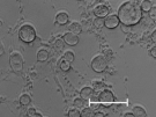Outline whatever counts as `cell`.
<instances>
[{
  "instance_id": "cell-1",
  "label": "cell",
  "mask_w": 156,
  "mask_h": 117,
  "mask_svg": "<svg viewBox=\"0 0 156 117\" xmlns=\"http://www.w3.org/2000/svg\"><path fill=\"white\" fill-rule=\"evenodd\" d=\"M117 16L119 22H122L124 26L131 27L140 22V20L142 19V11L140 8V5L135 1H125L118 8Z\"/></svg>"
},
{
  "instance_id": "cell-2",
  "label": "cell",
  "mask_w": 156,
  "mask_h": 117,
  "mask_svg": "<svg viewBox=\"0 0 156 117\" xmlns=\"http://www.w3.org/2000/svg\"><path fill=\"white\" fill-rule=\"evenodd\" d=\"M19 38L24 43H33L36 39V30L30 24H23L19 30Z\"/></svg>"
},
{
  "instance_id": "cell-3",
  "label": "cell",
  "mask_w": 156,
  "mask_h": 117,
  "mask_svg": "<svg viewBox=\"0 0 156 117\" xmlns=\"http://www.w3.org/2000/svg\"><path fill=\"white\" fill-rule=\"evenodd\" d=\"M23 58L21 53L19 52H13L9 57V64H11V68L15 73H20L23 68Z\"/></svg>"
},
{
  "instance_id": "cell-4",
  "label": "cell",
  "mask_w": 156,
  "mask_h": 117,
  "mask_svg": "<svg viewBox=\"0 0 156 117\" xmlns=\"http://www.w3.org/2000/svg\"><path fill=\"white\" fill-rule=\"evenodd\" d=\"M98 102L101 103V106L103 107H110L115 102V96L111 90L108 89H103L102 92L98 93Z\"/></svg>"
},
{
  "instance_id": "cell-5",
  "label": "cell",
  "mask_w": 156,
  "mask_h": 117,
  "mask_svg": "<svg viewBox=\"0 0 156 117\" xmlns=\"http://www.w3.org/2000/svg\"><path fill=\"white\" fill-rule=\"evenodd\" d=\"M106 66H108V63L104 56H96L91 60V68L96 73H102L103 71H105Z\"/></svg>"
},
{
  "instance_id": "cell-6",
  "label": "cell",
  "mask_w": 156,
  "mask_h": 117,
  "mask_svg": "<svg viewBox=\"0 0 156 117\" xmlns=\"http://www.w3.org/2000/svg\"><path fill=\"white\" fill-rule=\"evenodd\" d=\"M119 19L117 15H108L104 17V27L108 29H115L119 26Z\"/></svg>"
},
{
  "instance_id": "cell-7",
  "label": "cell",
  "mask_w": 156,
  "mask_h": 117,
  "mask_svg": "<svg viewBox=\"0 0 156 117\" xmlns=\"http://www.w3.org/2000/svg\"><path fill=\"white\" fill-rule=\"evenodd\" d=\"M62 41L66 43L67 45H71V46H74L79 43V37L78 35L73 33H67L62 36Z\"/></svg>"
},
{
  "instance_id": "cell-8",
  "label": "cell",
  "mask_w": 156,
  "mask_h": 117,
  "mask_svg": "<svg viewBox=\"0 0 156 117\" xmlns=\"http://www.w3.org/2000/svg\"><path fill=\"white\" fill-rule=\"evenodd\" d=\"M94 14L96 17H102V19H104L105 16L109 15V8L104 5L97 6V7H95Z\"/></svg>"
},
{
  "instance_id": "cell-9",
  "label": "cell",
  "mask_w": 156,
  "mask_h": 117,
  "mask_svg": "<svg viewBox=\"0 0 156 117\" xmlns=\"http://www.w3.org/2000/svg\"><path fill=\"white\" fill-rule=\"evenodd\" d=\"M69 21V16H68V14L65 13V12H60V13H58L56 16V22L58 24H60V26H65L67 24Z\"/></svg>"
},
{
  "instance_id": "cell-10",
  "label": "cell",
  "mask_w": 156,
  "mask_h": 117,
  "mask_svg": "<svg viewBox=\"0 0 156 117\" xmlns=\"http://www.w3.org/2000/svg\"><path fill=\"white\" fill-rule=\"evenodd\" d=\"M93 94H94V89L91 88V87H84L80 92V97L84 101H89Z\"/></svg>"
},
{
  "instance_id": "cell-11",
  "label": "cell",
  "mask_w": 156,
  "mask_h": 117,
  "mask_svg": "<svg viewBox=\"0 0 156 117\" xmlns=\"http://www.w3.org/2000/svg\"><path fill=\"white\" fill-rule=\"evenodd\" d=\"M68 30H69V33H73L75 34V35H79V34L82 33V27H81V24L78 22H73L71 23L69 26H68Z\"/></svg>"
},
{
  "instance_id": "cell-12",
  "label": "cell",
  "mask_w": 156,
  "mask_h": 117,
  "mask_svg": "<svg viewBox=\"0 0 156 117\" xmlns=\"http://www.w3.org/2000/svg\"><path fill=\"white\" fill-rule=\"evenodd\" d=\"M132 114H133L135 117H146L147 116L146 110L142 108V107H140V106L133 107V109H132Z\"/></svg>"
},
{
  "instance_id": "cell-13",
  "label": "cell",
  "mask_w": 156,
  "mask_h": 117,
  "mask_svg": "<svg viewBox=\"0 0 156 117\" xmlns=\"http://www.w3.org/2000/svg\"><path fill=\"white\" fill-rule=\"evenodd\" d=\"M49 51L44 50V49H42V50H39L38 52H37V55H36V57H37V60L41 61V63H44V61H46L48 59H49Z\"/></svg>"
},
{
  "instance_id": "cell-14",
  "label": "cell",
  "mask_w": 156,
  "mask_h": 117,
  "mask_svg": "<svg viewBox=\"0 0 156 117\" xmlns=\"http://www.w3.org/2000/svg\"><path fill=\"white\" fill-rule=\"evenodd\" d=\"M151 7H153V2L151 0H142V2L140 5V8L142 12H149Z\"/></svg>"
},
{
  "instance_id": "cell-15",
  "label": "cell",
  "mask_w": 156,
  "mask_h": 117,
  "mask_svg": "<svg viewBox=\"0 0 156 117\" xmlns=\"http://www.w3.org/2000/svg\"><path fill=\"white\" fill-rule=\"evenodd\" d=\"M104 87H105V85L103 84L102 81H94L93 82V89H94V92H96V93L102 92L104 89Z\"/></svg>"
},
{
  "instance_id": "cell-16",
  "label": "cell",
  "mask_w": 156,
  "mask_h": 117,
  "mask_svg": "<svg viewBox=\"0 0 156 117\" xmlns=\"http://www.w3.org/2000/svg\"><path fill=\"white\" fill-rule=\"evenodd\" d=\"M30 102H31V97L29 94H22L20 96V103L22 106H28Z\"/></svg>"
},
{
  "instance_id": "cell-17",
  "label": "cell",
  "mask_w": 156,
  "mask_h": 117,
  "mask_svg": "<svg viewBox=\"0 0 156 117\" xmlns=\"http://www.w3.org/2000/svg\"><path fill=\"white\" fill-rule=\"evenodd\" d=\"M81 112V116L82 117H94V114H95V112L91 108H84V107L83 109H82V112Z\"/></svg>"
},
{
  "instance_id": "cell-18",
  "label": "cell",
  "mask_w": 156,
  "mask_h": 117,
  "mask_svg": "<svg viewBox=\"0 0 156 117\" xmlns=\"http://www.w3.org/2000/svg\"><path fill=\"white\" fill-rule=\"evenodd\" d=\"M94 27L96 29H101L104 27V19H102V17H96L94 20Z\"/></svg>"
},
{
  "instance_id": "cell-19",
  "label": "cell",
  "mask_w": 156,
  "mask_h": 117,
  "mask_svg": "<svg viewBox=\"0 0 156 117\" xmlns=\"http://www.w3.org/2000/svg\"><path fill=\"white\" fill-rule=\"evenodd\" d=\"M74 59H75V56H74V53H73L72 51H66L64 53V60L68 61V63H72V61H74Z\"/></svg>"
},
{
  "instance_id": "cell-20",
  "label": "cell",
  "mask_w": 156,
  "mask_h": 117,
  "mask_svg": "<svg viewBox=\"0 0 156 117\" xmlns=\"http://www.w3.org/2000/svg\"><path fill=\"white\" fill-rule=\"evenodd\" d=\"M59 67H60V70L64 71V72H68V71L71 70V63H68V61H66V60H62V61H60Z\"/></svg>"
},
{
  "instance_id": "cell-21",
  "label": "cell",
  "mask_w": 156,
  "mask_h": 117,
  "mask_svg": "<svg viewBox=\"0 0 156 117\" xmlns=\"http://www.w3.org/2000/svg\"><path fill=\"white\" fill-rule=\"evenodd\" d=\"M64 45H65V42H64L62 39H57L56 42H55L53 48H55L56 51H62V49H64Z\"/></svg>"
},
{
  "instance_id": "cell-22",
  "label": "cell",
  "mask_w": 156,
  "mask_h": 117,
  "mask_svg": "<svg viewBox=\"0 0 156 117\" xmlns=\"http://www.w3.org/2000/svg\"><path fill=\"white\" fill-rule=\"evenodd\" d=\"M84 103H86V101L82 100V99L80 97V99H75L73 104H74V107H75V108H83Z\"/></svg>"
},
{
  "instance_id": "cell-23",
  "label": "cell",
  "mask_w": 156,
  "mask_h": 117,
  "mask_svg": "<svg viewBox=\"0 0 156 117\" xmlns=\"http://www.w3.org/2000/svg\"><path fill=\"white\" fill-rule=\"evenodd\" d=\"M68 117H80L81 116V112H79L78 109H72V110H69L68 112Z\"/></svg>"
},
{
  "instance_id": "cell-24",
  "label": "cell",
  "mask_w": 156,
  "mask_h": 117,
  "mask_svg": "<svg viewBox=\"0 0 156 117\" xmlns=\"http://www.w3.org/2000/svg\"><path fill=\"white\" fill-rule=\"evenodd\" d=\"M27 112H28L27 115H28V116H31V117H41V116H42V115H41V114H38V112H36L34 108H30Z\"/></svg>"
},
{
  "instance_id": "cell-25",
  "label": "cell",
  "mask_w": 156,
  "mask_h": 117,
  "mask_svg": "<svg viewBox=\"0 0 156 117\" xmlns=\"http://www.w3.org/2000/svg\"><path fill=\"white\" fill-rule=\"evenodd\" d=\"M101 106V103L98 101H94V102H90V108L93 109V110H96V109H98Z\"/></svg>"
},
{
  "instance_id": "cell-26",
  "label": "cell",
  "mask_w": 156,
  "mask_h": 117,
  "mask_svg": "<svg viewBox=\"0 0 156 117\" xmlns=\"http://www.w3.org/2000/svg\"><path fill=\"white\" fill-rule=\"evenodd\" d=\"M148 13H149V16H151L153 20H155L156 19V8L155 7H151V11L148 12Z\"/></svg>"
},
{
  "instance_id": "cell-27",
  "label": "cell",
  "mask_w": 156,
  "mask_h": 117,
  "mask_svg": "<svg viewBox=\"0 0 156 117\" xmlns=\"http://www.w3.org/2000/svg\"><path fill=\"white\" fill-rule=\"evenodd\" d=\"M151 57H154V58L156 57V46H153L151 49Z\"/></svg>"
},
{
  "instance_id": "cell-28",
  "label": "cell",
  "mask_w": 156,
  "mask_h": 117,
  "mask_svg": "<svg viewBox=\"0 0 156 117\" xmlns=\"http://www.w3.org/2000/svg\"><path fill=\"white\" fill-rule=\"evenodd\" d=\"M103 116H106V112H96V114H94V117H103Z\"/></svg>"
},
{
  "instance_id": "cell-29",
  "label": "cell",
  "mask_w": 156,
  "mask_h": 117,
  "mask_svg": "<svg viewBox=\"0 0 156 117\" xmlns=\"http://www.w3.org/2000/svg\"><path fill=\"white\" fill-rule=\"evenodd\" d=\"M151 41L155 43L156 42V31H153V34H151Z\"/></svg>"
},
{
  "instance_id": "cell-30",
  "label": "cell",
  "mask_w": 156,
  "mask_h": 117,
  "mask_svg": "<svg viewBox=\"0 0 156 117\" xmlns=\"http://www.w3.org/2000/svg\"><path fill=\"white\" fill-rule=\"evenodd\" d=\"M86 2H87V5H93L96 2V0H86Z\"/></svg>"
},
{
  "instance_id": "cell-31",
  "label": "cell",
  "mask_w": 156,
  "mask_h": 117,
  "mask_svg": "<svg viewBox=\"0 0 156 117\" xmlns=\"http://www.w3.org/2000/svg\"><path fill=\"white\" fill-rule=\"evenodd\" d=\"M123 116L124 117H134V115L132 114V112H127V114H124Z\"/></svg>"
},
{
  "instance_id": "cell-32",
  "label": "cell",
  "mask_w": 156,
  "mask_h": 117,
  "mask_svg": "<svg viewBox=\"0 0 156 117\" xmlns=\"http://www.w3.org/2000/svg\"><path fill=\"white\" fill-rule=\"evenodd\" d=\"M4 52H5V51H4V48H2V45H0V57L4 55Z\"/></svg>"
},
{
  "instance_id": "cell-33",
  "label": "cell",
  "mask_w": 156,
  "mask_h": 117,
  "mask_svg": "<svg viewBox=\"0 0 156 117\" xmlns=\"http://www.w3.org/2000/svg\"><path fill=\"white\" fill-rule=\"evenodd\" d=\"M96 1H102V0H96Z\"/></svg>"
},
{
  "instance_id": "cell-34",
  "label": "cell",
  "mask_w": 156,
  "mask_h": 117,
  "mask_svg": "<svg viewBox=\"0 0 156 117\" xmlns=\"http://www.w3.org/2000/svg\"><path fill=\"white\" fill-rule=\"evenodd\" d=\"M0 102H1V99H0Z\"/></svg>"
}]
</instances>
